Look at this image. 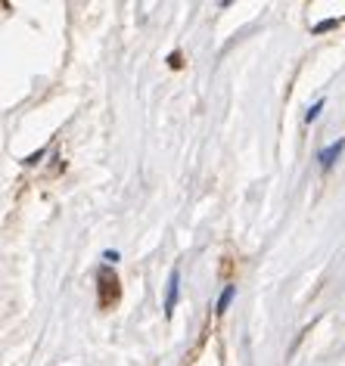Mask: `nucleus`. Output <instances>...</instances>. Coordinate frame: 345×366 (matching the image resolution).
<instances>
[{
    "label": "nucleus",
    "instance_id": "nucleus-3",
    "mask_svg": "<svg viewBox=\"0 0 345 366\" xmlns=\"http://www.w3.org/2000/svg\"><path fill=\"white\" fill-rule=\"evenodd\" d=\"M233 292H237V285H227V289L221 292V298H218V314H224V310H227V304H230Z\"/></svg>",
    "mask_w": 345,
    "mask_h": 366
},
{
    "label": "nucleus",
    "instance_id": "nucleus-4",
    "mask_svg": "<svg viewBox=\"0 0 345 366\" xmlns=\"http://www.w3.org/2000/svg\"><path fill=\"white\" fill-rule=\"evenodd\" d=\"M320 109H324V99H317V103L311 105V109H308V115H305V121H314V118L320 115Z\"/></svg>",
    "mask_w": 345,
    "mask_h": 366
},
{
    "label": "nucleus",
    "instance_id": "nucleus-1",
    "mask_svg": "<svg viewBox=\"0 0 345 366\" xmlns=\"http://www.w3.org/2000/svg\"><path fill=\"white\" fill-rule=\"evenodd\" d=\"M177 295H181V273H177V267L171 270L168 276V298H165V314H175V304H177Z\"/></svg>",
    "mask_w": 345,
    "mask_h": 366
},
{
    "label": "nucleus",
    "instance_id": "nucleus-5",
    "mask_svg": "<svg viewBox=\"0 0 345 366\" xmlns=\"http://www.w3.org/2000/svg\"><path fill=\"white\" fill-rule=\"evenodd\" d=\"M330 28H336V19H324V22L314 25V31H317V34H320V31H330Z\"/></svg>",
    "mask_w": 345,
    "mask_h": 366
},
{
    "label": "nucleus",
    "instance_id": "nucleus-2",
    "mask_svg": "<svg viewBox=\"0 0 345 366\" xmlns=\"http://www.w3.org/2000/svg\"><path fill=\"white\" fill-rule=\"evenodd\" d=\"M342 149H345V140H336V143H333V146H326V149H324V152H320V155H317V161H320V167H330V165H333V161H336V159H339V152H342Z\"/></svg>",
    "mask_w": 345,
    "mask_h": 366
}]
</instances>
